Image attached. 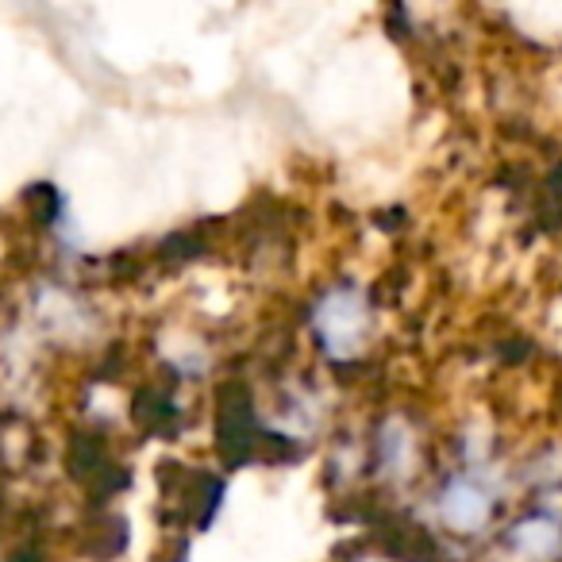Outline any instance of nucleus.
Here are the masks:
<instances>
[{
    "instance_id": "1",
    "label": "nucleus",
    "mask_w": 562,
    "mask_h": 562,
    "mask_svg": "<svg viewBox=\"0 0 562 562\" xmlns=\"http://www.w3.org/2000/svg\"><path fill=\"white\" fill-rule=\"evenodd\" d=\"M313 328L331 359H351L370 339V305L359 285H336L316 301Z\"/></svg>"
},
{
    "instance_id": "2",
    "label": "nucleus",
    "mask_w": 562,
    "mask_h": 562,
    "mask_svg": "<svg viewBox=\"0 0 562 562\" xmlns=\"http://www.w3.org/2000/svg\"><path fill=\"white\" fill-rule=\"evenodd\" d=\"M493 516V490L482 482V474H454L439 490V520L459 536L482 531Z\"/></svg>"
},
{
    "instance_id": "3",
    "label": "nucleus",
    "mask_w": 562,
    "mask_h": 562,
    "mask_svg": "<svg viewBox=\"0 0 562 562\" xmlns=\"http://www.w3.org/2000/svg\"><path fill=\"white\" fill-rule=\"evenodd\" d=\"M505 547L516 562H551L562 551V524L547 513H531L505 531Z\"/></svg>"
},
{
    "instance_id": "4",
    "label": "nucleus",
    "mask_w": 562,
    "mask_h": 562,
    "mask_svg": "<svg viewBox=\"0 0 562 562\" xmlns=\"http://www.w3.org/2000/svg\"><path fill=\"white\" fill-rule=\"evenodd\" d=\"M408 459H413V431L401 420H390L382 428V436H378V462L390 474H401L408 467Z\"/></svg>"
}]
</instances>
